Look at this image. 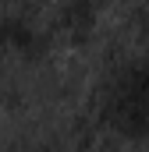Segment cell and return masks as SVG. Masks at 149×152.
Instances as JSON below:
<instances>
[{"instance_id": "1", "label": "cell", "mask_w": 149, "mask_h": 152, "mask_svg": "<svg viewBox=\"0 0 149 152\" xmlns=\"http://www.w3.org/2000/svg\"><path fill=\"white\" fill-rule=\"evenodd\" d=\"M100 117L121 142L149 145V53L114 67L100 99Z\"/></svg>"}, {"instance_id": "2", "label": "cell", "mask_w": 149, "mask_h": 152, "mask_svg": "<svg viewBox=\"0 0 149 152\" xmlns=\"http://www.w3.org/2000/svg\"><path fill=\"white\" fill-rule=\"evenodd\" d=\"M53 50V36L39 25L29 11L18 4L0 7V53L21 60V64H39Z\"/></svg>"}, {"instance_id": "3", "label": "cell", "mask_w": 149, "mask_h": 152, "mask_svg": "<svg viewBox=\"0 0 149 152\" xmlns=\"http://www.w3.org/2000/svg\"><path fill=\"white\" fill-rule=\"evenodd\" d=\"M103 25V0H57L53 7V36L68 46H89Z\"/></svg>"}, {"instance_id": "4", "label": "cell", "mask_w": 149, "mask_h": 152, "mask_svg": "<svg viewBox=\"0 0 149 152\" xmlns=\"http://www.w3.org/2000/svg\"><path fill=\"white\" fill-rule=\"evenodd\" d=\"M131 21H135V32H139V39L149 46V0H139V4H135Z\"/></svg>"}, {"instance_id": "5", "label": "cell", "mask_w": 149, "mask_h": 152, "mask_svg": "<svg viewBox=\"0 0 149 152\" xmlns=\"http://www.w3.org/2000/svg\"><path fill=\"white\" fill-rule=\"evenodd\" d=\"M7 4H21V0H7Z\"/></svg>"}]
</instances>
